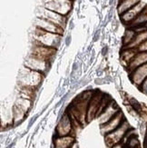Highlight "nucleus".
<instances>
[{
    "mask_svg": "<svg viewBox=\"0 0 147 148\" xmlns=\"http://www.w3.org/2000/svg\"><path fill=\"white\" fill-rule=\"evenodd\" d=\"M44 15H46V19L55 23L59 27H61V25L64 24V18L62 15L58 14V13H55L51 10H44Z\"/></svg>",
    "mask_w": 147,
    "mask_h": 148,
    "instance_id": "9b49d317",
    "label": "nucleus"
},
{
    "mask_svg": "<svg viewBox=\"0 0 147 148\" xmlns=\"http://www.w3.org/2000/svg\"><path fill=\"white\" fill-rule=\"evenodd\" d=\"M36 34L38 36V40L41 42L44 47H55L59 45L60 42V36L58 34L50 33L46 32L41 28H38Z\"/></svg>",
    "mask_w": 147,
    "mask_h": 148,
    "instance_id": "f257e3e1",
    "label": "nucleus"
},
{
    "mask_svg": "<svg viewBox=\"0 0 147 148\" xmlns=\"http://www.w3.org/2000/svg\"><path fill=\"white\" fill-rule=\"evenodd\" d=\"M129 125H127V123L124 122L120 127H118L116 130H114L113 132L106 134V143L109 145V146H113L114 145H116L118 142H120L122 138L124 136V134H126L127 130H128Z\"/></svg>",
    "mask_w": 147,
    "mask_h": 148,
    "instance_id": "7ed1b4c3",
    "label": "nucleus"
},
{
    "mask_svg": "<svg viewBox=\"0 0 147 148\" xmlns=\"http://www.w3.org/2000/svg\"><path fill=\"white\" fill-rule=\"evenodd\" d=\"M70 42H71V36H67V37H66V46H69Z\"/></svg>",
    "mask_w": 147,
    "mask_h": 148,
    "instance_id": "6ab92c4d",
    "label": "nucleus"
},
{
    "mask_svg": "<svg viewBox=\"0 0 147 148\" xmlns=\"http://www.w3.org/2000/svg\"><path fill=\"white\" fill-rule=\"evenodd\" d=\"M147 22V5L144 6V8L142 10V12L136 16V18L132 22V25L133 27H138V25H141L144 23Z\"/></svg>",
    "mask_w": 147,
    "mask_h": 148,
    "instance_id": "ddd939ff",
    "label": "nucleus"
},
{
    "mask_svg": "<svg viewBox=\"0 0 147 148\" xmlns=\"http://www.w3.org/2000/svg\"><path fill=\"white\" fill-rule=\"evenodd\" d=\"M105 52H107V47H105L104 50H103V55H104V56L105 55Z\"/></svg>",
    "mask_w": 147,
    "mask_h": 148,
    "instance_id": "4be33fe9",
    "label": "nucleus"
},
{
    "mask_svg": "<svg viewBox=\"0 0 147 148\" xmlns=\"http://www.w3.org/2000/svg\"><path fill=\"white\" fill-rule=\"evenodd\" d=\"M146 39H147V31L141 32V33L135 35V36L133 37V41L127 47H128L129 48H133L136 46H140V45L143 44L144 41H146Z\"/></svg>",
    "mask_w": 147,
    "mask_h": 148,
    "instance_id": "f8f14e48",
    "label": "nucleus"
},
{
    "mask_svg": "<svg viewBox=\"0 0 147 148\" xmlns=\"http://www.w3.org/2000/svg\"><path fill=\"white\" fill-rule=\"evenodd\" d=\"M129 64L132 69H135V67L136 68L138 66L144 65V64H147V52H142L135 56V57H133Z\"/></svg>",
    "mask_w": 147,
    "mask_h": 148,
    "instance_id": "1a4fd4ad",
    "label": "nucleus"
},
{
    "mask_svg": "<svg viewBox=\"0 0 147 148\" xmlns=\"http://www.w3.org/2000/svg\"><path fill=\"white\" fill-rule=\"evenodd\" d=\"M133 81L135 84H143V82L147 78V64L139 66L133 72V75L132 76Z\"/></svg>",
    "mask_w": 147,
    "mask_h": 148,
    "instance_id": "6e6552de",
    "label": "nucleus"
},
{
    "mask_svg": "<svg viewBox=\"0 0 147 148\" xmlns=\"http://www.w3.org/2000/svg\"><path fill=\"white\" fill-rule=\"evenodd\" d=\"M123 118H124V116H123L122 112L119 111L109 122H107L106 124L101 125L102 133H103L104 134H108L113 132L114 130H116L118 127H120L121 125H122Z\"/></svg>",
    "mask_w": 147,
    "mask_h": 148,
    "instance_id": "20e7f679",
    "label": "nucleus"
},
{
    "mask_svg": "<svg viewBox=\"0 0 147 148\" xmlns=\"http://www.w3.org/2000/svg\"><path fill=\"white\" fill-rule=\"evenodd\" d=\"M70 131H71V120L67 114H64L57 125L56 133L60 137H62L68 136Z\"/></svg>",
    "mask_w": 147,
    "mask_h": 148,
    "instance_id": "423d86ee",
    "label": "nucleus"
},
{
    "mask_svg": "<svg viewBox=\"0 0 147 148\" xmlns=\"http://www.w3.org/2000/svg\"><path fill=\"white\" fill-rule=\"evenodd\" d=\"M144 8V4H142L140 2L139 4H137L135 6H133V8H131L130 10H128L127 12H125L124 14L122 15V20L124 22H133L135 19L136 18V16L142 12V10Z\"/></svg>",
    "mask_w": 147,
    "mask_h": 148,
    "instance_id": "0eeeda50",
    "label": "nucleus"
},
{
    "mask_svg": "<svg viewBox=\"0 0 147 148\" xmlns=\"http://www.w3.org/2000/svg\"><path fill=\"white\" fill-rule=\"evenodd\" d=\"M142 90H143V92L144 93V94H146L147 95V78L143 82V84H142Z\"/></svg>",
    "mask_w": 147,
    "mask_h": 148,
    "instance_id": "f3484780",
    "label": "nucleus"
},
{
    "mask_svg": "<svg viewBox=\"0 0 147 148\" xmlns=\"http://www.w3.org/2000/svg\"><path fill=\"white\" fill-rule=\"evenodd\" d=\"M37 117H38V114H36V115H35V117H33L31 120H30V122H29V125H28V128H30L31 126H32V125H33L35 122H36V120L37 119Z\"/></svg>",
    "mask_w": 147,
    "mask_h": 148,
    "instance_id": "a211bd4d",
    "label": "nucleus"
},
{
    "mask_svg": "<svg viewBox=\"0 0 147 148\" xmlns=\"http://www.w3.org/2000/svg\"><path fill=\"white\" fill-rule=\"evenodd\" d=\"M130 104H131V106H132L133 108H135V110H136V111H138V112L141 111V106H140V104H139V103H138L135 99L131 98V99H130Z\"/></svg>",
    "mask_w": 147,
    "mask_h": 148,
    "instance_id": "2eb2a0df",
    "label": "nucleus"
},
{
    "mask_svg": "<svg viewBox=\"0 0 147 148\" xmlns=\"http://www.w3.org/2000/svg\"><path fill=\"white\" fill-rule=\"evenodd\" d=\"M98 33H99V31L96 32V35H95V36H94V41H96V40H97V37H98V35H99Z\"/></svg>",
    "mask_w": 147,
    "mask_h": 148,
    "instance_id": "412c9836",
    "label": "nucleus"
},
{
    "mask_svg": "<svg viewBox=\"0 0 147 148\" xmlns=\"http://www.w3.org/2000/svg\"><path fill=\"white\" fill-rule=\"evenodd\" d=\"M113 148H123L122 145H119V144H116V145H114L113 146Z\"/></svg>",
    "mask_w": 147,
    "mask_h": 148,
    "instance_id": "aec40b11",
    "label": "nucleus"
},
{
    "mask_svg": "<svg viewBox=\"0 0 147 148\" xmlns=\"http://www.w3.org/2000/svg\"><path fill=\"white\" fill-rule=\"evenodd\" d=\"M46 8L60 15H66L71 9V2L70 0H48Z\"/></svg>",
    "mask_w": 147,
    "mask_h": 148,
    "instance_id": "f03ea898",
    "label": "nucleus"
},
{
    "mask_svg": "<svg viewBox=\"0 0 147 148\" xmlns=\"http://www.w3.org/2000/svg\"><path fill=\"white\" fill-rule=\"evenodd\" d=\"M37 21L39 22L37 24V25L39 27V28L46 31V32H50V33H54V34H62V28L59 25H55V23L51 22L46 18H38Z\"/></svg>",
    "mask_w": 147,
    "mask_h": 148,
    "instance_id": "39448f33",
    "label": "nucleus"
},
{
    "mask_svg": "<svg viewBox=\"0 0 147 148\" xmlns=\"http://www.w3.org/2000/svg\"><path fill=\"white\" fill-rule=\"evenodd\" d=\"M135 31H133V30L126 31L124 37V44L128 46V45L133 41V37H135Z\"/></svg>",
    "mask_w": 147,
    "mask_h": 148,
    "instance_id": "4468645a",
    "label": "nucleus"
},
{
    "mask_svg": "<svg viewBox=\"0 0 147 148\" xmlns=\"http://www.w3.org/2000/svg\"><path fill=\"white\" fill-rule=\"evenodd\" d=\"M140 1H141V0H123L118 6L119 14L120 15L124 14L125 12H127L131 8H133V6H135L137 4H139Z\"/></svg>",
    "mask_w": 147,
    "mask_h": 148,
    "instance_id": "9d476101",
    "label": "nucleus"
},
{
    "mask_svg": "<svg viewBox=\"0 0 147 148\" xmlns=\"http://www.w3.org/2000/svg\"><path fill=\"white\" fill-rule=\"evenodd\" d=\"M139 50L141 52H147V40L139 46Z\"/></svg>",
    "mask_w": 147,
    "mask_h": 148,
    "instance_id": "dca6fc26",
    "label": "nucleus"
}]
</instances>
